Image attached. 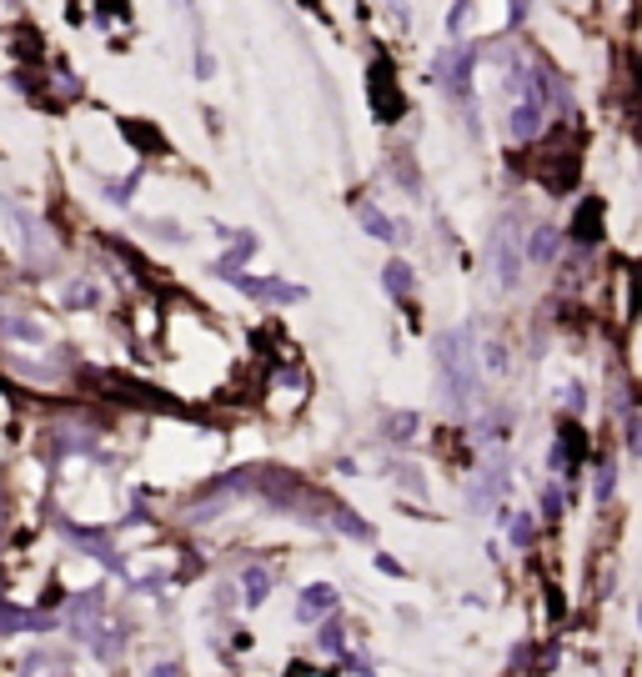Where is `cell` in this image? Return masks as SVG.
Listing matches in <instances>:
<instances>
[{"mask_svg": "<svg viewBox=\"0 0 642 677\" xmlns=\"http://www.w3.org/2000/svg\"><path fill=\"white\" fill-rule=\"evenodd\" d=\"M437 377H442V397L447 407L462 417L472 407V392H477V357H472V331H447L437 342Z\"/></svg>", "mask_w": 642, "mask_h": 677, "instance_id": "1", "label": "cell"}, {"mask_svg": "<svg viewBox=\"0 0 642 677\" xmlns=\"http://www.w3.org/2000/svg\"><path fill=\"white\" fill-rule=\"evenodd\" d=\"M472 66H477V51H472V46H442L437 61H432V76H437V86H442L447 96L467 101V91H472Z\"/></svg>", "mask_w": 642, "mask_h": 677, "instance_id": "2", "label": "cell"}, {"mask_svg": "<svg viewBox=\"0 0 642 677\" xmlns=\"http://www.w3.org/2000/svg\"><path fill=\"white\" fill-rule=\"evenodd\" d=\"M367 96H372L377 121H402V91H397V81H392V61H387V56H377V61H372Z\"/></svg>", "mask_w": 642, "mask_h": 677, "instance_id": "3", "label": "cell"}, {"mask_svg": "<svg viewBox=\"0 0 642 677\" xmlns=\"http://www.w3.org/2000/svg\"><path fill=\"white\" fill-rule=\"evenodd\" d=\"M487 256H492V266H497L502 286H517V276H522V236H517V226H512V221H502V226H497V236H492Z\"/></svg>", "mask_w": 642, "mask_h": 677, "instance_id": "4", "label": "cell"}, {"mask_svg": "<svg viewBox=\"0 0 642 677\" xmlns=\"http://www.w3.org/2000/svg\"><path fill=\"white\" fill-rule=\"evenodd\" d=\"M226 281L241 286V291H251V296H261V301H301V296H306V291L291 286V281H256V276H246V271H231Z\"/></svg>", "mask_w": 642, "mask_h": 677, "instance_id": "5", "label": "cell"}, {"mask_svg": "<svg viewBox=\"0 0 642 677\" xmlns=\"http://www.w3.org/2000/svg\"><path fill=\"white\" fill-rule=\"evenodd\" d=\"M542 121H547V116H542V96H522V101L512 106V136H517V141H532V136L542 131Z\"/></svg>", "mask_w": 642, "mask_h": 677, "instance_id": "6", "label": "cell"}, {"mask_svg": "<svg viewBox=\"0 0 642 677\" xmlns=\"http://www.w3.org/2000/svg\"><path fill=\"white\" fill-rule=\"evenodd\" d=\"M352 211H357V221H362V226H367V231H372L377 241H397V221H392V216H387V211H382L377 201H367V196H362V201H357Z\"/></svg>", "mask_w": 642, "mask_h": 677, "instance_id": "7", "label": "cell"}, {"mask_svg": "<svg viewBox=\"0 0 642 677\" xmlns=\"http://www.w3.org/2000/svg\"><path fill=\"white\" fill-rule=\"evenodd\" d=\"M582 452H587V437L577 432V422H562V427H557V452H552V462H557V467H577Z\"/></svg>", "mask_w": 642, "mask_h": 677, "instance_id": "8", "label": "cell"}, {"mask_svg": "<svg viewBox=\"0 0 642 677\" xmlns=\"http://www.w3.org/2000/svg\"><path fill=\"white\" fill-rule=\"evenodd\" d=\"M597 216H602V206H597V201H582V211L572 216V231H567V236H572L577 246H592V241H597V236H592V231H597Z\"/></svg>", "mask_w": 642, "mask_h": 677, "instance_id": "9", "label": "cell"}, {"mask_svg": "<svg viewBox=\"0 0 642 677\" xmlns=\"http://www.w3.org/2000/svg\"><path fill=\"white\" fill-rule=\"evenodd\" d=\"M337 607V592L327 587V582H316V587H306V597H301V617L311 622L316 612H332Z\"/></svg>", "mask_w": 642, "mask_h": 677, "instance_id": "10", "label": "cell"}, {"mask_svg": "<svg viewBox=\"0 0 642 677\" xmlns=\"http://www.w3.org/2000/svg\"><path fill=\"white\" fill-rule=\"evenodd\" d=\"M251 251H256V236H241V241H236V246H231V251L216 261V276H231V271H236V266H241Z\"/></svg>", "mask_w": 642, "mask_h": 677, "instance_id": "11", "label": "cell"}, {"mask_svg": "<svg viewBox=\"0 0 642 677\" xmlns=\"http://www.w3.org/2000/svg\"><path fill=\"white\" fill-rule=\"evenodd\" d=\"M412 286H417V281H412V266L392 261V266H387V291H392V296L402 301V296H412Z\"/></svg>", "mask_w": 642, "mask_h": 677, "instance_id": "12", "label": "cell"}, {"mask_svg": "<svg viewBox=\"0 0 642 677\" xmlns=\"http://www.w3.org/2000/svg\"><path fill=\"white\" fill-rule=\"evenodd\" d=\"M527 251H532L537 261H552V256H557V231H552V226H537V231H532V246H527Z\"/></svg>", "mask_w": 642, "mask_h": 677, "instance_id": "13", "label": "cell"}, {"mask_svg": "<svg viewBox=\"0 0 642 677\" xmlns=\"http://www.w3.org/2000/svg\"><path fill=\"white\" fill-rule=\"evenodd\" d=\"M246 602H251V607L266 602V572H256V567L246 572Z\"/></svg>", "mask_w": 642, "mask_h": 677, "instance_id": "14", "label": "cell"}, {"mask_svg": "<svg viewBox=\"0 0 642 677\" xmlns=\"http://www.w3.org/2000/svg\"><path fill=\"white\" fill-rule=\"evenodd\" d=\"M6 331L11 336H26V342H41V326L36 321H6Z\"/></svg>", "mask_w": 642, "mask_h": 677, "instance_id": "15", "label": "cell"}, {"mask_svg": "<svg viewBox=\"0 0 642 677\" xmlns=\"http://www.w3.org/2000/svg\"><path fill=\"white\" fill-rule=\"evenodd\" d=\"M467 11H472V0H457V6H452V16H447V31H452V36L462 31V21H467Z\"/></svg>", "mask_w": 642, "mask_h": 677, "instance_id": "16", "label": "cell"}, {"mask_svg": "<svg viewBox=\"0 0 642 677\" xmlns=\"http://www.w3.org/2000/svg\"><path fill=\"white\" fill-rule=\"evenodd\" d=\"M612 477H617V472H612V462H602V477H597V497H602V502L612 497Z\"/></svg>", "mask_w": 642, "mask_h": 677, "instance_id": "17", "label": "cell"}, {"mask_svg": "<svg viewBox=\"0 0 642 677\" xmlns=\"http://www.w3.org/2000/svg\"><path fill=\"white\" fill-rule=\"evenodd\" d=\"M512 542H532V517H527V512L512 522Z\"/></svg>", "mask_w": 642, "mask_h": 677, "instance_id": "18", "label": "cell"}, {"mask_svg": "<svg viewBox=\"0 0 642 677\" xmlns=\"http://www.w3.org/2000/svg\"><path fill=\"white\" fill-rule=\"evenodd\" d=\"M321 647H327V652H342V627H327V632H321Z\"/></svg>", "mask_w": 642, "mask_h": 677, "instance_id": "19", "label": "cell"}, {"mask_svg": "<svg viewBox=\"0 0 642 677\" xmlns=\"http://www.w3.org/2000/svg\"><path fill=\"white\" fill-rule=\"evenodd\" d=\"M627 447H632V452L642 457V427H632V437H627Z\"/></svg>", "mask_w": 642, "mask_h": 677, "instance_id": "20", "label": "cell"}, {"mask_svg": "<svg viewBox=\"0 0 642 677\" xmlns=\"http://www.w3.org/2000/svg\"><path fill=\"white\" fill-rule=\"evenodd\" d=\"M176 6H181V11H191V0H176Z\"/></svg>", "mask_w": 642, "mask_h": 677, "instance_id": "21", "label": "cell"}, {"mask_svg": "<svg viewBox=\"0 0 642 677\" xmlns=\"http://www.w3.org/2000/svg\"><path fill=\"white\" fill-rule=\"evenodd\" d=\"M301 6H316V0H301Z\"/></svg>", "mask_w": 642, "mask_h": 677, "instance_id": "22", "label": "cell"}]
</instances>
